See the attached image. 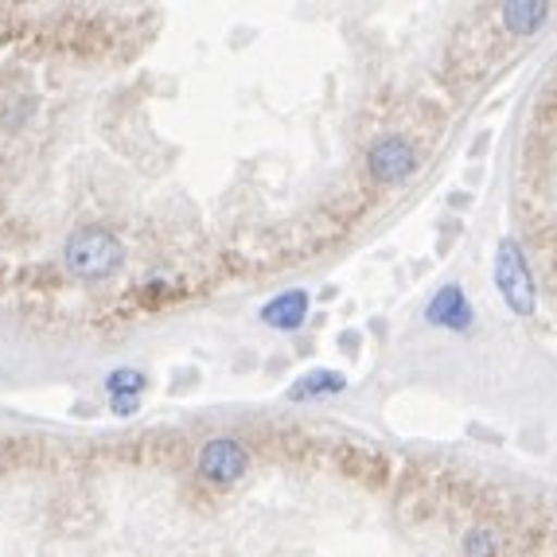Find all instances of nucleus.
Instances as JSON below:
<instances>
[{
    "mask_svg": "<svg viewBox=\"0 0 557 557\" xmlns=\"http://www.w3.org/2000/svg\"><path fill=\"white\" fill-rule=\"evenodd\" d=\"M425 320L437 327H453V332H465L468 324H472V308H468V297L460 293L456 285L441 288L437 297H433V305L425 308Z\"/></svg>",
    "mask_w": 557,
    "mask_h": 557,
    "instance_id": "nucleus-5",
    "label": "nucleus"
},
{
    "mask_svg": "<svg viewBox=\"0 0 557 557\" xmlns=\"http://www.w3.org/2000/svg\"><path fill=\"white\" fill-rule=\"evenodd\" d=\"M465 549H468V557H492L495 549H499V539H495L492 530H472Z\"/></svg>",
    "mask_w": 557,
    "mask_h": 557,
    "instance_id": "nucleus-10",
    "label": "nucleus"
},
{
    "mask_svg": "<svg viewBox=\"0 0 557 557\" xmlns=\"http://www.w3.org/2000/svg\"><path fill=\"white\" fill-rule=\"evenodd\" d=\"M367 168L379 184H401L418 172V152L401 137H382L371 152H367Z\"/></svg>",
    "mask_w": 557,
    "mask_h": 557,
    "instance_id": "nucleus-4",
    "label": "nucleus"
},
{
    "mask_svg": "<svg viewBox=\"0 0 557 557\" xmlns=\"http://www.w3.org/2000/svg\"><path fill=\"white\" fill-rule=\"evenodd\" d=\"M495 281H499V293L503 300L511 305V312L519 317H530L534 312V277H530V265L527 258L519 253L511 238L499 242V258H495Z\"/></svg>",
    "mask_w": 557,
    "mask_h": 557,
    "instance_id": "nucleus-2",
    "label": "nucleus"
},
{
    "mask_svg": "<svg viewBox=\"0 0 557 557\" xmlns=\"http://www.w3.org/2000/svg\"><path fill=\"white\" fill-rule=\"evenodd\" d=\"M261 317H265V324L281 327V332H293V327H300L308 317V293H285V297L273 300Z\"/></svg>",
    "mask_w": 557,
    "mask_h": 557,
    "instance_id": "nucleus-6",
    "label": "nucleus"
},
{
    "mask_svg": "<svg viewBox=\"0 0 557 557\" xmlns=\"http://www.w3.org/2000/svg\"><path fill=\"white\" fill-rule=\"evenodd\" d=\"M121 258H125L121 242L110 231H102V226H83L78 234H71V242H66L63 250L66 270L83 281L113 277L121 270Z\"/></svg>",
    "mask_w": 557,
    "mask_h": 557,
    "instance_id": "nucleus-1",
    "label": "nucleus"
},
{
    "mask_svg": "<svg viewBox=\"0 0 557 557\" xmlns=\"http://www.w3.org/2000/svg\"><path fill=\"white\" fill-rule=\"evenodd\" d=\"M546 16H549V4L546 0H515V4H503V24L511 32H539L542 24H546Z\"/></svg>",
    "mask_w": 557,
    "mask_h": 557,
    "instance_id": "nucleus-7",
    "label": "nucleus"
},
{
    "mask_svg": "<svg viewBox=\"0 0 557 557\" xmlns=\"http://www.w3.org/2000/svg\"><path fill=\"white\" fill-rule=\"evenodd\" d=\"M106 386L117 394V401L121 398H133V394L145 391V374H140V371H113L110 379H106Z\"/></svg>",
    "mask_w": 557,
    "mask_h": 557,
    "instance_id": "nucleus-9",
    "label": "nucleus"
},
{
    "mask_svg": "<svg viewBox=\"0 0 557 557\" xmlns=\"http://www.w3.org/2000/svg\"><path fill=\"white\" fill-rule=\"evenodd\" d=\"M344 386H347L344 374H335V371H312V374H305L300 382H293V391H288V398H293V401L327 398V394H339Z\"/></svg>",
    "mask_w": 557,
    "mask_h": 557,
    "instance_id": "nucleus-8",
    "label": "nucleus"
},
{
    "mask_svg": "<svg viewBox=\"0 0 557 557\" xmlns=\"http://www.w3.org/2000/svg\"><path fill=\"white\" fill-rule=\"evenodd\" d=\"M246 468H250V453L231 437L207 441L203 453H199V475H203L207 483H219V487L238 483L242 475H246Z\"/></svg>",
    "mask_w": 557,
    "mask_h": 557,
    "instance_id": "nucleus-3",
    "label": "nucleus"
}]
</instances>
